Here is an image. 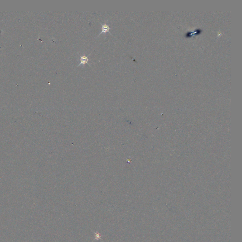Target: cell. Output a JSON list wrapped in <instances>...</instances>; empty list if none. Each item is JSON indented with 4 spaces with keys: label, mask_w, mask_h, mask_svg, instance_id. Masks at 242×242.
<instances>
[{
    "label": "cell",
    "mask_w": 242,
    "mask_h": 242,
    "mask_svg": "<svg viewBox=\"0 0 242 242\" xmlns=\"http://www.w3.org/2000/svg\"><path fill=\"white\" fill-rule=\"evenodd\" d=\"M101 29H102V31L100 33V34H99L98 36H99L102 33H104H104L108 32V33H109L110 34V35H111V33L109 32V30H110V27H109L108 25H106V24L102 25V28H101Z\"/></svg>",
    "instance_id": "6da1fadb"
},
{
    "label": "cell",
    "mask_w": 242,
    "mask_h": 242,
    "mask_svg": "<svg viewBox=\"0 0 242 242\" xmlns=\"http://www.w3.org/2000/svg\"><path fill=\"white\" fill-rule=\"evenodd\" d=\"M94 233L96 234V235H96V238H95V239H96L98 240V239H100V238H101V236H100V235L99 234H98V233H97H97H95V232Z\"/></svg>",
    "instance_id": "3957f363"
},
{
    "label": "cell",
    "mask_w": 242,
    "mask_h": 242,
    "mask_svg": "<svg viewBox=\"0 0 242 242\" xmlns=\"http://www.w3.org/2000/svg\"><path fill=\"white\" fill-rule=\"evenodd\" d=\"M80 61H81V63H80L79 64V65L78 66H80L81 64L84 65L85 64L87 63L89 61V59H88V57H87V56H85V55H84L83 56H81Z\"/></svg>",
    "instance_id": "7a4b0ae2"
}]
</instances>
